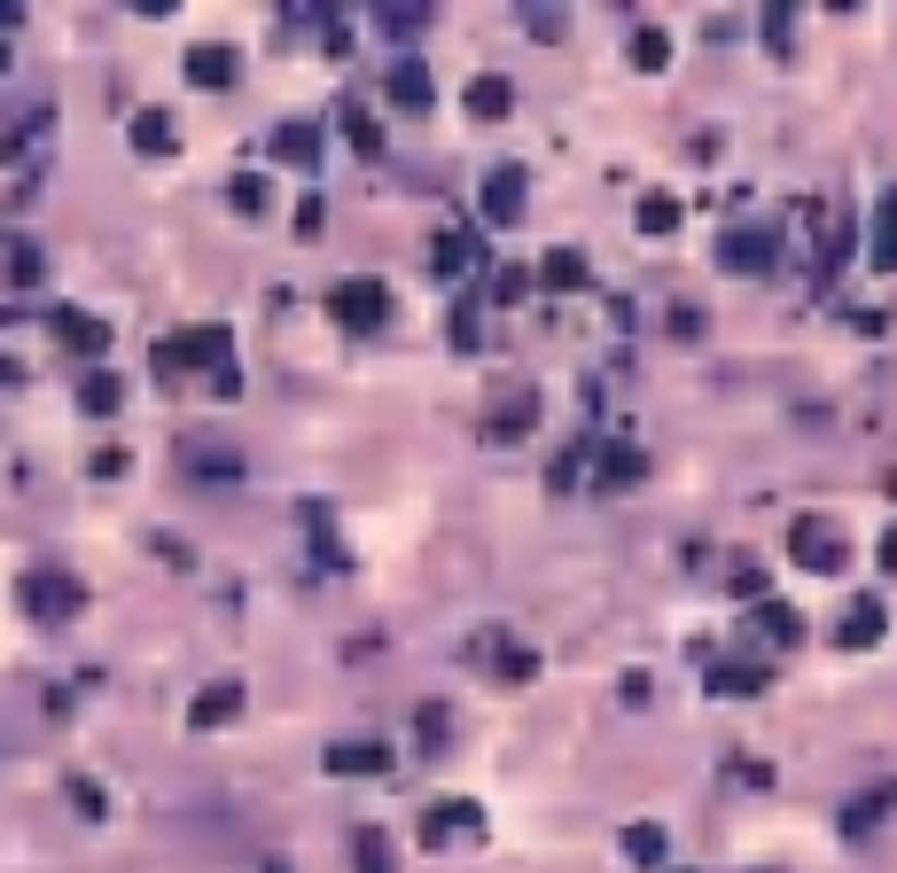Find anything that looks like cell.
Returning a JSON list of instances; mask_svg holds the SVG:
<instances>
[{
  "label": "cell",
  "instance_id": "obj_19",
  "mask_svg": "<svg viewBox=\"0 0 897 873\" xmlns=\"http://www.w3.org/2000/svg\"><path fill=\"white\" fill-rule=\"evenodd\" d=\"M273 157H281V164H312V157H320L312 125H281V133H273Z\"/></svg>",
  "mask_w": 897,
  "mask_h": 873
},
{
  "label": "cell",
  "instance_id": "obj_23",
  "mask_svg": "<svg viewBox=\"0 0 897 873\" xmlns=\"http://www.w3.org/2000/svg\"><path fill=\"white\" fill-rule=\"evenodd\" d=\"M889 803H897V788H867V796L851 803V819H843V827H851V835H867V827H874V819H882Z\"/></svg>",
  "mask_w": 897,
  "mask_h": 873
},
{
  "label": "cell",
  "instance_id": "obj_2",
  "mask_svg": "<svg viewBox=\"0 0 897 873\" xmlns=\"http://www.w3.org/2000/svg\"><path fill=\"white\" fill-rule=\"evenodd\" d=\"M328 320H344V328H383L391 320V281H374V273H352L328 288Z\"/></svg>",
  "mask_w": 897,
  "mask_h": 873
},
{
  "label": "cell",
  "instance_id": "obj_20",
  "mask_svg": "<svg viewBox=\"0 0 897 873\" xmlns=\"http://www.w3.org/2000/svg\"><path fill=\"white\" fill-rule=\"evenodd\" d=\"M133 149L164 157V149H172V118H164V110H140V118H133Z\"/></svg>",
  "mask_w": 897,
  "mask_h": 873
},
{
  "label": "cell",
  "instance_id": "obj_18",
  "mask_svg": "<svg viewBox=\"0 0 897 873\" xmlns=\"http://www.w3.org/2000/svg\"><path fill=\"white\" fill-rule=\"evenodd\" d=\"M531 421H539V398H531V391H515V398L492 414V429H484V436H515V429H531Z\"/></svg>",
  "mask_w": 897,
  "mask_h": 873
},
{
  "label": "cell",
  "instance_id": "obj_28",
  "mask_svg": "<svg viewBox=\"0 0 897 873\" xmlns=\"http://www.w3.org/2000/svg\"><path fill=\"white\" fill-rule=\"evenodd\" d=\"M226 196H234V211H266V180H258V172H234Z\"/></svg>",
  "mask_w": 897,
  "mask_h": 873
},
{
  "label": "cell",
  "instance_id": "obj_27",
  "mask_svg": "<svg viewBox=\"0 0 897 873\" xmlns=\"http://www.w3.org/2000/svg\"><path fill=\"white\" fill-rule=\"evenodd\" d=\"M625 858L655 865V858H664V827H625Z\"/></svg>",
  "mask_w": 897,
  "mask_h": 873
},
{
  "label": "cell",
  "instance_id": "obj_34",
  "mask_svg": "<svg viewBox=\"0 0 897 873\" xmlns=\"http://www.w3.org/2000/svg\"><path fill=\"white\" fill-rule=\"evenodd\" d=\"M874 554H882V569H897V530H882V546H874Z\"/></svg>",
  "mask_w": 897,
  "mask_h": 873
},
{
  "label": "cell",
  "instance_id": "obj_32",
  "mask_svg": "<svg viewBox=\"0 0 897 873\" xmlns=\"http://www.w3.org/2000/svg\"><path fill=\"white\" fill-rule=\"evenodd\" d=\"M187 468H196V476H234L243 460H234V453H204V445H196V453H187Z\"/></svg>",
  "mask_w": 897,
  "mask_h": 873
},
{
  "label": "cell",
  "instance_id": "obj_21",
  "mask_svg": "<svg viewBox=\"0 0 897 873\" xmlns=\"http://www.w3.org/2000/svg\"><path fill=\"white\" fill-rule=\"evenodd\" d=\"M118 398H125V391H118V374H110V367H94V374H86V391H78V406H86V414H118Z\"/></svg>",
  "mask_w": 897,
  "mask_h": 873
},
{
  "label": "cell",
  "instance_id": "obj_35",
  "mask_svg": "<svg viewBox=\"0 0 897 873\" xmlns=\"http://www.w3.org/2000/svg\"><path fill=\"white\" fill-rule=\"evenodd\" d=\"M0 71H9V39H0Z\"/></svg>",
  "mask_w": 897,
  "mask_h": 873
},
{
  "label": "cell",
  "instance_id": "obj_3",
  "mask_svg": "<svg viewBox=\"0 0 897 873\" xmlns=\"http://www.w3.org/2000/svg\"><path fill=\"white\" fill-rule=\"evenodd\" d=\"M16 601L39 616V624H63V616H78V577H63V569H24V586H16Z\"/></svg>",
  "mask_w": 897,
  "mask_h": 873
},
{
  "label": "cell",
  "instance_id": "obj_17",
  "mask_svg": "<svg viewBox=\"0 0 897 873\" xmlns=\"http://www.w3.org/2000/svg\"><path fill=\"white\" fill-rule=\"evenodd\" d=\"M391 102L398 110H430V78H421V63H398L391 71Z\"/></svg>",
  "mask_w": 897,
  "mask_h": 873
},
{
  "label": "cell",
  "instance_id": "obj_6",
  "mask_svg": "<svg viewBox=\"0 0 897 873\" xmlns=\"http://www.w3.org/2000/svg\"><path fill=\"white\" fill-rule=\"evenodd\" d=\"M484 219H492V226L524 219V172H515V164H500V172L484 180Z\"/></svg>",
  "mask_w": 897,
  "mask_h": 873
},
{
  "label": "cell",
  "instance_id": "obj_22",
  "mask_svg": "<svg viewBox=\"0 0 897 873\" xmlns=\"http://www.w3.org/2000/svg\"><path fill=\"white\" fill-rule=\"evenodd\" d=\"M711 687H718L726 702H749V694H765V671H749V663H726V671L711 678Z\"/></svg>",
  "mask_w": 897,
  "mask_h": 873
},
{
  "label": "cell",
  "instance_id": "obj_9",
  "mask_svg": "<svg viewBox=\"0 0 897 873\" xmlns=\"http://www.w3.org/2000/svg\"><path fill=\"white\" fill-rule=\"evenodd\" d=\"M187 86H234V47H187Z\"/></svg>",
  "mask_w": 897,
  "mask_h": 873
},
{
  "label": "cell",
  "instance_id": "obj_31",
  "mask_svg": "<svg viewBox=\"0 0 897 873\" xmlns=\"http://www.w3.org/2000/svg\"><path fill=\"white\" fill-rule=\"evenodd\" d=\"M374 24H383V32H398V39H406V32H421V24H430V16H421V9H374Z\"/></svg>",
  "mask_w": 897,
  "mask_h": 873
},
{
  "label": "cell",
  "instance_id": "obj_29",
  "mask_svg": "<svg viewBox=\"0 0 897 873\" xmlns=\"http://www.w3.org/2000/svg\"><path fill=\"white\" fill-rule=\"evenodd\" d=\"M758 624H765L773 640H796V632H804V616H796V608H781V601H765V616H758Z\"/></svg>",
  "mask_w": 897,
  "mask_h": 873
},
{
  "label": "cell",
  "instance_id": "obj_16",
  "mask_svg": "<svg viewBox=\"0 0 897 873\" xmlns=\"http://www.w3.org/2000/svg\"><path fill=\"white\" fill-rule=\"evenodd\" d=\"M874 266L897 273V196H882V211H874Z\"/></svg>",
  "mask_w": 897,
  "mask_h": 873
},
{
  "label": "cell",
  "instance_id": "obj_11",
  "mask_svg": "<svg viewBox=\"0 0 897 873\" xmlns=\"http://www.w3.org/2000/svg\"><path fill=\"white\" fill-rule=\"evenodd\" d=\"M835 640L843 648H874L882 640V601H851V616L835 624Z\"/></svg>",
  "mask_w": 897,
  "mask_h": 873
},
{
  "label": "cell",
  "instance_id": "obj_1",
  "mask_svg": "<svg viewBox=\"0 0 897 873\" xmlns=\"http://www.w3.org/2000/svg\"><path fill=\"white\" fill-rule=\"evenodd\" d=\"M157 359H164V367H204V359H211V391H219V398H234V391H243L226 328H187V335H172V344H164Z\"/></svg>",
  "mask_w": 897,
  "mask_h": 873
},
{
  "label": "cell",
  "instance_id": "obj_13",
  "mask_svg": "<svg viewBox=\"0 0 897 873\" xmlns=\"http://www.w3.org/2000/svg\"><path fill=\"white\" fill-rule=\"evenodd\" d=\"M352 865H359V873H398L391 835H383V827H359V835H352Z\"/></svg>",
  "mask_w": 897,
  "mask_h": 873
},
{
  "label": "cell",
  "instance_id": "obj_26",
  "mask_svg": "<svg viewBox=\"0 0 897 873\" xmlns=\"http://www.w3.org/2000/svg\"><path fill=\"white\" fill-rule=\"evenodd\" d=\"M679 226V204L672 196H640V234H672Z\"/></svg>",
  "mask_w": 897,
  "mask_h": 873
},
{
  "label": "cell",
  "instance_id": "obj_10",
  "mask_svg": "<svg viewBox=\"0 0 897 873\" xmlns=\"http://www.w3.org/2000/svg\"><path fill=\"white\" fill-rule=\"evenodd\" d=\"M515 110V86L492 71V78H468V118H507Z\"/></svg>",
  "mask_w": 897,
  "mask_h": 873
},
{
  "label": "cell",
  "instance_id": "obj_5",
  "mask_svg": "<svg viewBox=\"0 0 897 873\" xmlns=\"http://www.w3.org/2000/svg\"><path fill=\"white\" fill-rule=\"evenodd\" d=\"M718 258H726L734 273H765V266H773V226H734V234L718 242Z\"/></svg>",
  "mask_w": 897,
  "mask_h": 873
},
{
  "label": "cell",
  "instance_id": "obj_25",
  "mask_svg": "<svg viewBox=\"0 0 897 873\" xmlns=\"http://www.w3.org/2000/svg\"><path fill=\"white\" fill-rule=\"evenodd\" d=\"M344 133H352V149H359V157H383V133H374V118H367L359 102L344 110Z\"/></svg>",
  "mask_w": 897,
  "mask_h": 873
},
{
  "label": "cell",
  "instance_id": "obj_8",
  "mask_svg": "<svg viewBox=\"0 0 897 873\" xmlns=\"http://www.w3.org/2000/svg\"><path fill=\"white\" fill-rule=\"evenodd\" d=\"M56 335H63L71 352H86V359L110 352V320H94V312H56Z\"/></svg>",
  "mask_w": 897,
  "mask_h": 873
},
{
  "label": "cell",
  "instance_id": "obj_12",
  "mask_svg": "<svg viewBox=\"0 0 897 873\" xmlns=\"http://www.w3.org/2000/svg\"><path fill=\"white\" fill-rule=\"evenodd\" d=\"M328 772H391V749L383 741H344V749H328Z\"/></svg>",
  "mask_w": 897,
  "mask_h": 873
},
{
  "label": "cell",
  "instance_id": "obj_24",
  "mask_svg": "<svg viewBox=\"0 0 897 873\" xmlns=\"http://www.w3.org/2000/svg\"><path fill=\"white\" fill-rule=\"evenodd\" d=\"M234 710H243V687H211V694L196 702V725H226Z\"/></svg>",
  "mask_w": 897,
  "mask_h": 873
},
{
  "label": "cell",
  "instance_id": "obj_15",
  "mask_svg": "<svg viewBox=\"0 0 897 873\" xmlns=\"http://www.w3.org/2000/svg\"><path fill=\"white\" fill-rule=\"evenodd\" d=\"M632 63H640V71H664V63H672V32H664V24H640V32H632Z\"/></svg>",
  "mask_w": 897,
  "mask_h": 873
},
{
  "label": "cell",
  "instance_id": "obj_30",
  "mask_svg": "<svg viewBox=\"0 0 897 873\" xmlns=\"http://www.w3.org/2000/svg\"><path fill=\"white\" fill-rule=\"evenodd\" d=\"M9 281H16V288L39 281V250H32V242H16V250H9Z\"/></svg>",
  "mask_w": 897,
  "mask_h": 873
},
{
  "label": "cell",
  "instance_id": "obj_7",
  "mask_svg": "<svg viewBox=\"0 0 897 873\" xmlns=\"http://www.w3.org/2000/svg\"><path fill=\"white\" fill-rule=\"evenodd\" d=\"M648 476V453L640 445H609L601 460H593V483H601V492H625V483H640Z\"/></svg>",
  "mask_w": 897,
  "mask_h": 873
},
{
  "label": "cell",
  "instance_id": "obj_14",
  "mask_svg": "<svg viewBox=\"0 0 897 873\" xmlns=\"http://www.w3.org/2000/svg\"><path fill=\"white\" fill-rule=\"evenodd\" d=\"M539 281L554 288V297H562V288H586V258H578V250H546V266H539Z\"/></svg>",
  "mask_w": 897,
  "mask_h": 873
},
{
  "label": "cell",
  "instance_id": "obj_33",
  "mask_svg": "<svg viewBox=\"0 0 897 873\" xmlns=\"http://www.w3.org/2000/svg\"><path fill=\"white\" fill-rule=\"evenodd\" d=\"M578 476H586V445H578V453H562V460H554V476H546V483H554V492H570V483H578Z\"/></svg>",
  "mask_w": 897,
  "mask_h": 873
},
{
  "label": "cell",
  "instance_id": "obj_4",
  "mask_svg": "<svg viewBox=\"0 0 897 873\" xmlns=\"http://www.w3.org/2000/svg\"><path fill=\"white\" fill-rule=\"evenodd\" d=\"M788 554L804 562V569H820V577H827V569L843 562V539H835L820 515H796V522H788Z\"/></svg>",
  "mask_w": 897,
  "mask_h": 873
}]
</instances>
